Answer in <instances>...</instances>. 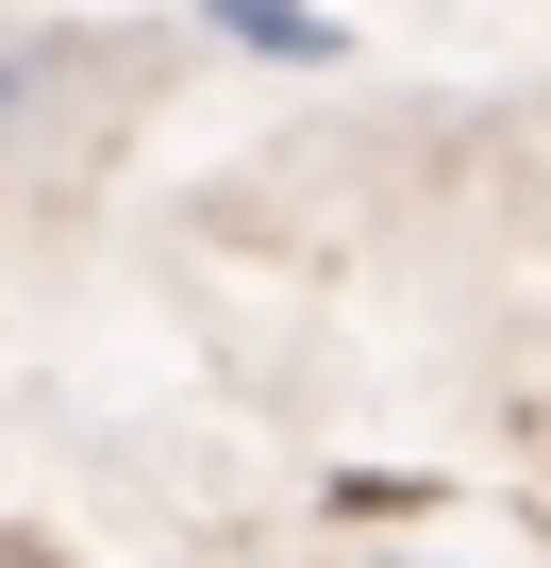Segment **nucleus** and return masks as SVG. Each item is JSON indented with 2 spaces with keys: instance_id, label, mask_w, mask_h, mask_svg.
Segmentation results:
<instances>
[{
  "instance_id": "nucleus-1",
  "label": "nucleus",
  "mask_w": 551,
  "mask_h": 568,
  "mask_svg": "<svg viewBox=\"0 0 551 568\" xmlns=\"http://www.w3.org/2000/svg\"><path fill=\"white\" fill-rule=\"evenodd\" d=\"M217 34L234 51H285V68H335V18H318V0H217Z\"/></svg>"
},
{
  "instance_id": "nucleus-2",
  "label": "nucleus",
  "mask_w": 551,
  "mask_h": 568,
  "mask_svg": "<svg viewBox=\"0 0 551 568\" xmlns=\"http://www.w3.org/2000/svg\"><path fill=\"white\" fill-rule=\"evenodd\" d=\"M18 101H34V51H18V34H0V134H18Z\"/></svg>"
}]
</instances>
